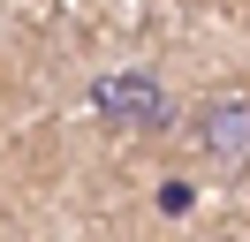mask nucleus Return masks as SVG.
<instances>
[{
  "mask_svg": "<svg viewBox=\"0 0 250 242\" xmlns=\"http://www.w3.org/2000/svg\"><path fill=\"white\" fill-rule=\"evenodd\" d=\"M189 151H197L205 174L220 182H250V83H220L197 106H182Z\"/></svg>",
  "mask_w": 250,
  "mask_h": 242,
  "instance_id": "f03ea898",
  "label": "nucleus"
},
{
  "mask_svg": "<svg viewBox=\"0 0 250 242\" xmlns=\"http://www.w3.org/2000/svg\"><path fill=\"white\" fill-rule=\"evenodd\" d=\"M228 242H250V235H228Z\"/></svg>",
  "mask_w": 250,
  "mask_h": 242,
  "instance_id": "7ed1b4c3",
  "label": "nucleus"
},
{
  "mask_svg": "<svg viewBox=\"0 0 250 242\" xmlns=\"http://www.w3.org/2000/svg\"><path fill=\"white\" fill-rule=\"evenodd\" d=\"M91 121L106 136H122V144H159V136L182 129V99H174V83L159 68H106L91 76Z\"/></svg>",
  "mask_w": 250,
  "mask_h": 242,
  "instance_id": "f257e3e1",
  "label": "nucleus"
}]
</instances>
